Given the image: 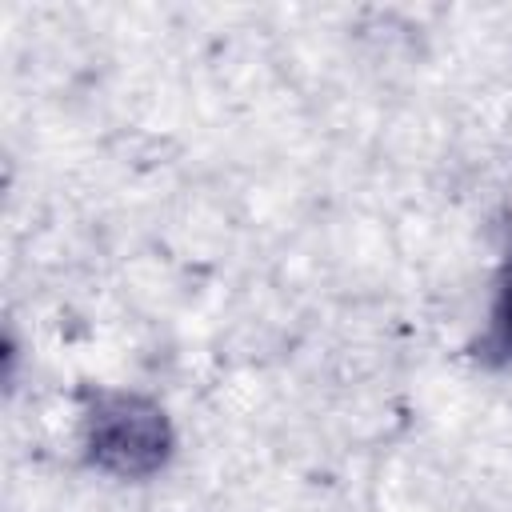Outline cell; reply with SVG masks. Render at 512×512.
Returning a JSON list of instances; mask_svg holds the SVG:
<instances>
[{
  "instance_id": "cell-2",
  "label": "cell",
  "mask_w": 512,
  "mask_h": 512,
  "mask_svg": "<svg viewBox=\"0 0 512 512\" xmlns=\"http://www.w3.org/2000/svg\"><path fill=\"white\" fill-rule=\"evenodd\" d=\"M472 360H480L484 368H512V220L504 228V252L492 284L488 324L472 340Z\"/></svg>"
},
{
  "instance_id": "cell-1",
  "label": "cell",
  "mask_w": 512,
  "mask_h": 512,
  "mask_svg": "<svg viewBox=\"0 0 512 512\" xmlns=\"http://www.w3.org/2000/svg\"><path fill=\"white\" fill-rule=\"evenodd\" d=\"M84 464L112 480H152L176 456L168 408L132 388H96L80 412Z\"/></svg>"
}]
</instances>
